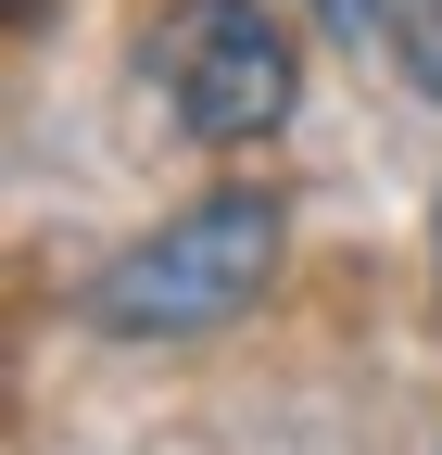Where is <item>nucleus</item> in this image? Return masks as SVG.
Segmentation results:
<instances>
[{"label":"nucleus","instance_id":"1","mask_svg":"<svg viewBox=\"0 0 442 455\" xmlns=\"http://www.w3.org/2000/svg\"><path fill=\"white\" fill-rule=\"evenodd\" d=\"M265 266H279V203L265 190H215V203L164 215L152 241H127L89 278V329L101 341H202V329H228L265 291Z\"/></svg>","mask_w":442,"mask_h":455},{"label":"nucleus","instance_id":"2","mask_svg":"<svg viewBox=\"0 0 442 455\" xmlns=\"http://www.w3.org/2000/svg\"><path fill=\"white\" fill-rule=\"evenodd\" d=\"M139 76L164 89L190 140H265L279 114L304 101V51H291V13L279 0H164L139 26Z\"/></svg>","mask_w":442,"mask_h":455},{"label":"nucleus","instance_id":"3","mask_svg":"<svg viewBox=\"0 0 442 455\" xmlns=\"http://www.w3.org/2000/svg\"><path fill=\"white\" fill-rule=\"evenodd\" d=\"M316 13H328V26H342L354 51H379V38H392V0H316Z\"/></svg>","mask_w":442,"mask_h":455},{"label":"nucleus","instance_id":"4","mask_svg":"<svg viewBox=\"0 0 442 455\" xmlns=\"http://www.w3.org/2000/svg\"><path fill=\"white\" fill-rule=\"evenodd\" d=\"M13 26H38V0H13Z\"/></svg>","mask_w":442,"mask_h":455}]
</instances>
